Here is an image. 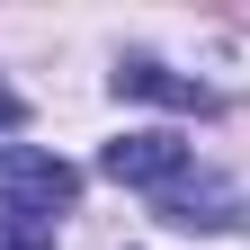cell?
I'll return each instance as SVG.
<instances>
[{"mask_svg": "<svg viewBox=\"0 0 250 250\" xmlns=\"http://www.w3.org/2000/svg\"><path fill=\"white\" fill-rule=\"evenodd\" d=\"M81 197V170L72 161H54V152L36 143H0V206L18 214V224H45V214H62Z\"/></svg>", "mask_w": 250, "mask_h": 250, "instance_id": "1", "label": "cell"}, {"mask_svg": "<svg viewBox=\"0 0 250 250\" xmlns=\"http://www.w3.org/2000/svg\"><path fill=\"white\" fill-rule=\"evenodd\" d=\"M152 214H161L170 232H232V224H250V206H241V188H224V179H170L161 197H152Z\"/></svg>", "mask_w": 250, "mask_h": 250, "instance_id": "2", "label": "cell"}, {"mask_svg": "<svg viewBox=\"0 0 250 250\" xmlns=\"http://www.w3.org/2000/svg\"><path fill=\"white\" fill-rule=\"evenodd\" d=\"M116 188H152L161 197L170 179H188V143L179 134H125V143H107V161H99Z\"/></svg>", "mask_w": 250, "mask_h": 250, "instance_id": "3", "label": "cell"}, {"mask_svg": "<svg viewBox=\"0 0 250 250\" xmlns=\"http://www.w3.org/2000/svg\"><path fill=\"white\" fill-rule=\"evenodd\" d=\"M116 99H152V107H188V116H206L214 89H206V81H179L170 62H143V54H134V62H116Z\"/></svg>", "mask_w": 250, "mask_h": 250, "instance_id": "4", "label": "cell"}, {"mask_svg": "<svg viewBox=\"0 0 250 250\" xmlns=\"http://www.w3.org/2000/svg\"><path fill=\"white\" fill-rule=\"evenodd\" d=\"M0 250H45V224H18L9 214V224H0Z\"/></svg>", "mask_w": 250, "mask_h": 250, "instance_id": "5", "label": "cell"}, {"mask_svg": "<svg viewBox=\"0 0 250 250\" xmlns=\"http://www.w3.org/2000/svg\"><path fill=\"white\" fill-rule=\"evenodd\" d=\"M18 116H27V99H18L9 81H0V125H18Z\"/></svg>", "mask_w": 250, "mask_h": 250, "instance_id": "6", "label": "cell"}]
</instances>
